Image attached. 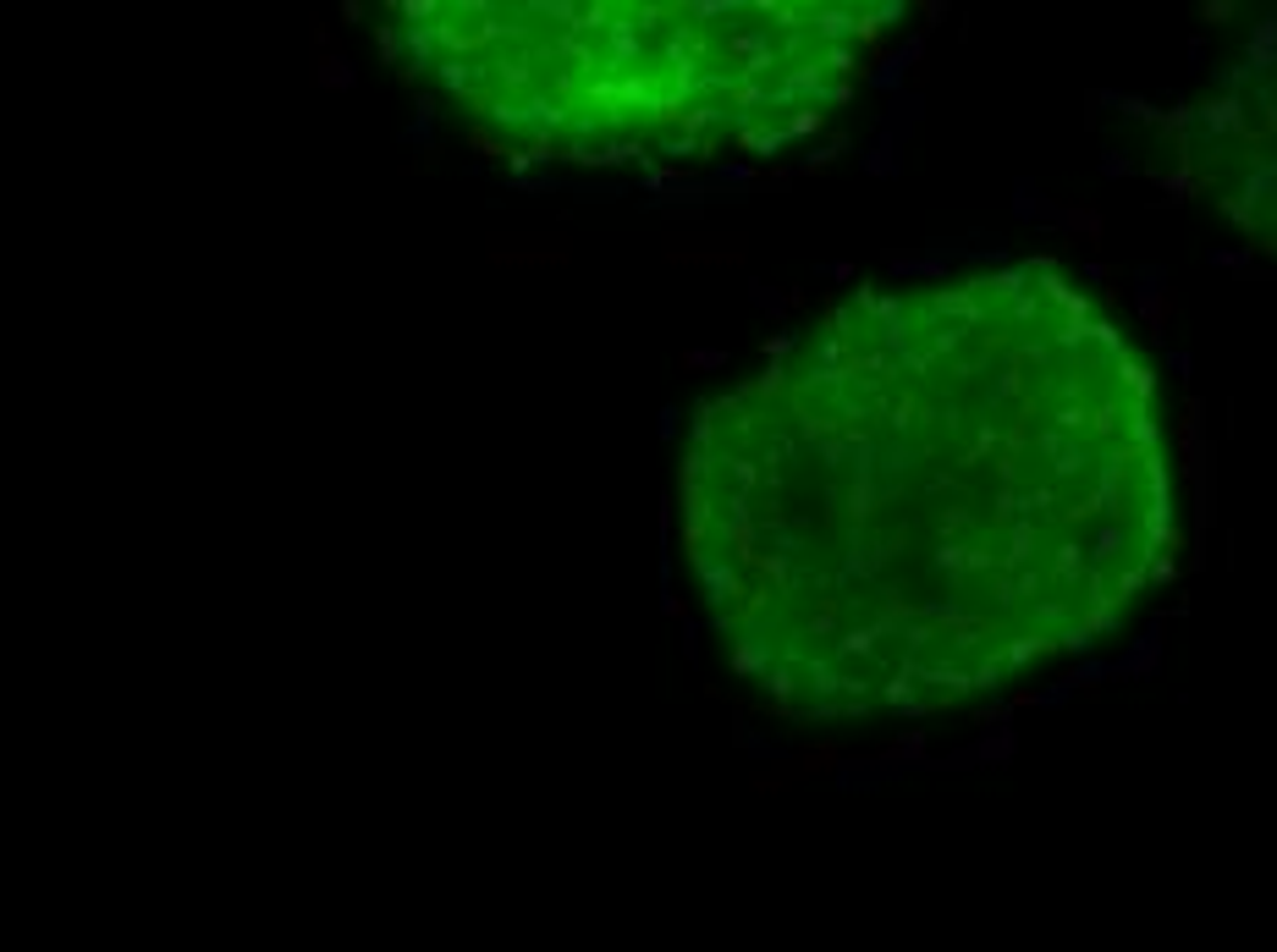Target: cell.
Listing matches in <instances>:
<instances>
[{
    "instance_id": "obj_3",
    "label": "cell",
    "mask_w": 1277,
    "mask_h": 952,
    "mask_svg": "<svg viewBox=\"0 0 1277 952\" xmlns=\"http://www.w3.org/2000/svg\"><path fill=\"white\" fill-rule=\"evenodd\" d=\"M1173 138L1206 209L1277 270V17L1173 116Z\"/></svg>"
},
{
    "instance_id": "obj_1",
    "label": "cell",
    "mask_w": 1277,
    "mask_h": 952,
    "mask_svg": "<svg viewBox=\"0 0 1277 952\" xmlns=\"http://www.w3.org/2000/svg\"><path fill=\"white\" fill-rule=\"evenodd\" d=\"M677 545L772 711H958L1101 644L1162 584L1157 375L1057 264L860 287L694 408Z\"/></svg>"
},
{
    "instance_id": "obj_2",
    "label": "cell",
    "mask_w": 1277,
    "mask_h": 952,
    "mask_svg": "<svg viewBox=\"0 0 1277 952\" xmlns=\"http://www.w3.org/2000/svg\"><path fill=\"white\" fill-rule=\"evenodd\" d=\"M887 0H402L397 78L474 144L546 166H710L843 111Z\"/></svg>"
}]
</instances>
